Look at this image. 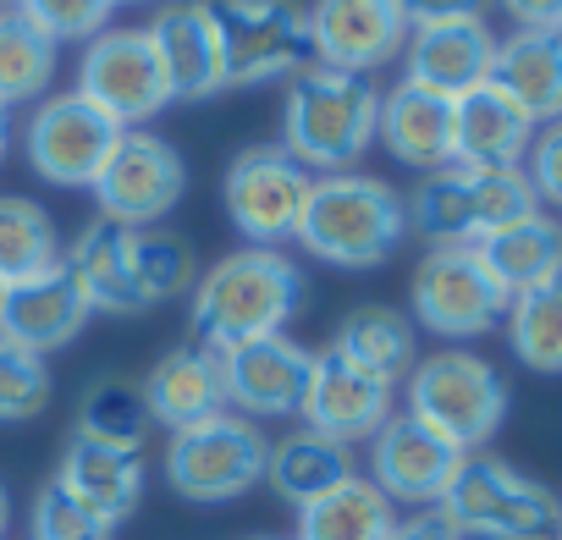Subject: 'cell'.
Here are the masks:
<instances>
[{"mask_svg":"<svg viewBox=\"0 0 562 540\" xmlns=\"http://www.w3.org/2000/svg\"><path fill=\"white\" fill-rule=\"evenodd\" d=\"M67 277L94 315H149L166 299L193 293V243L155 226H122L94 215L72 248H61Z\"/></svg>","mask_w":562,"mask_h":540,"instance_id":"6da1fadb","label":"cell"},{"mask_svg":"<svg viewBox=\"0 0 562 540\" xmlns=\"http://www.w3.org/2000/svg\"><path fill=\"white\" fill-rule=\"evenodd\" d=\"M304 304V270L281 248H237L215 259L188 299V342L226 353L237 342L281 337Z\"/></svg>","mask_w":562,"mask_h":540,"instance_id":"7a4b0ae2","label":"cell"},{"mask_svg":"<svg viewBox=\"0 0 562 540\" xmlns=\"http://www.w3.org/2000/svg\"><path fill=\"white\" fill-rule=\"evenodd\" d=\"M375 122L381 89L370 78L310 61L304 72H293L288 100H281V149L299 166L331 177L364 160V149L375 144Z\"/></svg>","mask_w":562,"mask_h":540,"instance_id":"3957f363","label":"cell"},{"mask_svg":"<svg viewBox=\"0 0 562 540\" xmlns=\"http://www.w3.org/2000/svg\"><path fill=\"white\" fill-rule=\"evenodd\" d=\"M408 237V204L392 182L364 177V171H331L315 177L304 221L293 232V243L326 265L342 270H375L386 265Z\"/></svg>","mask_w":562,"mask_h":540,"instance_id":"277c9868","label":"cell"},{"mask_svg":"<svg viewBox=\"0 0 562 540\" xmlns=\"http://www.w3.org/2000/svg\"><path fill=\"white\" fill-rule=\"evenodd\" d=\"M408 204V232H419L430 248L441 243H485L491 232L524 221L540 210L524 166H441V171H425L419 188L403 199Z\"/></svg>","mask_w":562,"mask_h":540,"instance_id":"5b68a950","label":"cell"},{"mask_svg":"<svg viewBox=\"0 0 562 540\" xmlns=\"http://www.w3.org/2000/svg\"><path fill=\"white\" fill-rule=\"evenodd\" d=\"M408 408L419 425H430L436 436H447L458 452H480L502 419H507V381L491 359L469 353V348H441L430 359H419L403 381Z\"/></svg>","mask_w":562,"mask_h":540,"instance_id":"8992f818","label":"cell"},{"mask_svg":"<svg viewBox=\"0 0 562 540\" xmlns=\"http://www.w3.org/2000/svg\"><path fill=\"white\" fill-rule=\"evenodd\" d=\"M441 513L463 540H557L562 502L551 496V485L518 474L513 463L469 452L441 496Z\"/></svg>","mask_w":562,"mask_h":540,"instance_id":"52a82bcc","label":"cell"},{"mask_svg":"<svg viewBox=\"0 0 562 540\" xmlns=\"http://www.w3.org/2000/svg\"><path fill=\"white\" fill-rule=\"evenodd\" d=\"M204 12L221 45V89H259L315 61L310 18L293 0H204Z\"/></svg>","mask_w":562,"mask_h":540,"instance_id":"ba28073f","label":"cell"},{"mask_svg":"<svg viewBox=\"0 0 562 540\" xmlns=\"http://www.w3.org/2000/svg\"><path fill=\"white\" fill-rule=\"evenodd\" d=\"M265 458H270V436L243 419V414H215V419H199L188 430H171L166 441V485L182 496V502H237L248 496L259 480H265Z\"/></svg>","mask_w":562,"mask_h":540,"instance_id":"9c48e42d","label":"cell"},{"mask_svg":"<svg viewBox=\"0 0 562 540\" xmlns=\"http://www.w3.org/2000/svg\"><path fill=\"white\" fill-rule=\"evenodd\" d=\"M408 304H414V326H425L441 342H474L485 331H496L507 320V293L496 288V277L485 270L480 248L469 243H441L414 265L408 282Z\"/></svg>","mask_w":562,"mask_h":540,"instance_id":"30bf717a","label":"cell"},{"mask_svg":"<svg viewBox=\"0 0 562 540\" xmlns=\"http://www.w3.org/2000/svg\"><path fill=\"white\" fill-rule=\"evenodd\" d=\"M315 171L299 166L281 144H248L232 155L226 177H221V199L232 226L243 232L248 248H281L293 243L304 204H310Z\"/></svg>","mask_w":562,"mask_h":540,"instance_id":"8fae6325","label":"cell"},{"mask_svg":"<svg viewBox=\"0 0 562 540\" xmlns=\"http://www.w3.org/2000/svg\"><path fill=\"white\" fill-rule=\"evenodd\" d=\"M78 94L100 105L116 127H144L171 105L160 56L149 45V29H105L78 56Z\"/></svg>","mask_w":562,"mask_h":540,"instance_id":"7c38bea8","label":"cell"},{"mask_svg":"<svg viewBox=\"0 0 562 540\" xmlns=\"http://www.w3.org/2000/svg\"><path fill=\"white\" fill-rule=\"evenodd\" d=\"M122 127L89 105L78 89L67 94H45L29 116V133H23V149H29V166L56 182V188H94L100 166L111 160Z\"/></svg>","mask_w":562,"mask_h":540,"instance_id":"4fadbf2b","label":"cell"},{"mask_svg":"<svg viewBox=\"0 0 562 540\" xmlns=\"http://www.w3.org/2000/svg\"><path fill=\"white\" fill-rule=\"evenodd\" d=\"M182 193H188L182 155L160 133H149V127H122L111 160L94 177L100 215L105 221H122V226H155Z\"/></svg>","mask_w":562,"mask_h":540,"instance_id":"5bb4252c","label":"cell"},{"mask_svg":"<svg viewBox=\"0 0 562 540\" xmlns=\"http://www.w3.org/2000/svg\"><path fill=\"white\" fill-rule=\"evenodd\" d=\"M304 18H310L315 61L359 78L392 67L414 34L403 0H315Z\"/></svg>","mask_w":562,"mask_h":540,"instance_id":"9a60e30c","label":"cell"},{"mask_svg":"<svg viewBox=\"0 0 562 540\" xmlns=\"http://www.w3.org/2000/svg\"><path fill=\"white\" fill-rule=\"evenodd\" d=\"M310 370L315 353L304 342L281 337H259V342H237L221 353V375H226V408H237L243 419H299L304 392H310Z\"/></svg>","mask_w":562,"mask_h":540,"instance_id":"2e32d148","label":"cell"},{"mask_svg":"<svg viewBox=\"0 0 562 540\" xmlns=\"http://www.w3.org/2000/svg\"><path fill=\"white\" fill-rule=\"evenodd\" d=\"M469 452H458L447 436H436L430 425H419L414 414H392L375 436H370V480L386 491V502L397 507H441L452 474L463 469Z\"/></svg>","mask_w":562,"mask_h":540,"instance_id":"e0dca14e","label":"cell"},{"mask_svg":"<svg viewBox=\"0 0 562 540\" xmlns=\"http://www.w3.org/2000/svg\"><path fill=\"white\" fill-rule=\"evenodd\" d=\"M491 61H496V34L485 18L414 23V34L403 45V83L458 100V94L491 83Z\"/></svg>","mask_w":562,"mask_h":540,"instance_id":"ac0fdd59","label":"cell"},{"mask_svg":"<svg viewBox=\"0 0 562 540\" xmlns=\"http://www.w3.org/2000/svg\"><path fill=\"white\" fill-rule=\"evenodd\" d=\"M392 392H397L392 381H381V375H370V370H359V364H348L342 353L326 348V353H315L299 419L310 430L353 447V441H370L392 419Z\"/></svg>","mask_w":562,"mask_h":540,"instance_id":"d6986e66","label":"cell"},{"mask_svg":"<svg viewBox=\"0 0 562 540\" xmlns=\"http://www.w3.org/2000/svg\"><path fill=\"white\" fill-rule=\"evenodd\" d=\"M149 45L160 56L171 105H199L210 94H221V45L210 29L204 0H171L149 23Z\"/></svg>","mask_w":562,"mask_h":540,"instance_id":"ffe728a7","label":"cell"},{"mask_svg":"<svg viewBox=\"0 0 562 540\" xmlns=\"http://www.w3.org/2000/svg\"><path fill=\"white\" fill-rule=\"evenodd\" d=\"M149 419L166 430H188L199 419L226 414V375H221V353L199 348V342H177L171 353L155 359V370L138 381Z\"/></svg>","mask_w":562,"mask_h":540,"instance_id":"44dd1931","label":"cell"},{"mask_svg":"<svg viewBox=\"0 0 562 540\" xmlns=\"http://www.w3.org/2000/svg\"><path fill=\"white\" fill-rule=\"evenodd\" d=\"M375 138H381L386 155L403 160V166H419V171L458 166V116H452V100H441V94H430V89L392 83V89L381 94Z\"/></svg>","mask_w":562,"mask_h":540,"instance_id":"7402d4cb","label":"cell"},{"mask_svg":"<svg viewBox=\"0 0 562 540\" xmlns=\"http://www.w3.org/2000/svg\"><path fill=\"white\" fill-rule=\"evenodd\" d=\"M89 304L78 293V282L67 277V265L50 270L40 282H23V288H7L0 293V337L29 348V353H56L67 348L83 326H89Z\"/></svg>","mask_w":562,"mask_h":540,"instance_id":"603a6c76","label":"cell"},{"mask_svg":"<svg viewBox=\"0 0 562 540\" xmlns=\"http://www.w3.org/2000/svg\"><path fill=\"white\" fill-rule=\"evenodd\" d=\"M452 116H458V166H524L529 144H535V116L502 94L496 83H480L469 94L452 100Z\"/></svg>","mask_w":562,"mask_h":540,"instance_id":"cb8c5ba5","label":"cell"},{"mask_svg":"<svg viewBox=\"0 0 562 540\" xmlns=\"http://www.w3.org/2000/svg\"><path fill=\"white\" fill-rule=\"evenodd\" d=\"M491 83L513 94L535 122L562 116V29H513L496 40Z\"/></svg>","mask_w":562,"mask_h":540,"instance_id":"d4e9b609","label":"cell"},{"mask_svg":"<svg viewBox=\"0 0 562 540\" xmlns=\"http://www.w3.org/2000/svg\"><path fill=\"white\" fill-rule=\"evenodd\" d=\"M474 248H480L485 270L496 277V288L507 299H524V293H535V288H546V282L562 277V221H551L546 210H535V215L491 232Z\"/></svg>","mask_w":562,"mask_h":540,"instance_id":"484cf974","label":"cell"},{"mask_svg":"<svg viewBox=\"0 0 562 540\" xmlns=\"http://www.w3.org/2000/svg\"><path fill=\"white\" fill-rule=\"evenodd\" d=\"M56 485H67L78 502H89L94 513L122 524L144 496V452H122V447H100V441L72 436L61 452Z\"/></svg>","mask_w":562,"mask_h":540,"instance_id":"4316f807","label":"cell"},{"mask_svg":"<svg viewBox=\"0 0 562 540\" xmlns=\"http://www.w3.org/2000/svg\"><path fill=\"white\" fill-rule=\"evenodd\" d=\"M348 474H359L353 469V447H342V441H331V436H321L310 425H299L293 436H281V441H270V458H265V485L281 502H293V507L321 502Z\"/></svg>","mask_w":562,"mask_h":540,"instance_id":"83f0119b","label":"cell"},{"mask_svg":"<svg viewBox=\"0 0 562 540\" xmlns=\"http://www.w3.org/2000/svg\"><path fill=\"white\" fill-rule=\"evenodd\" d=\"M331 353H342L348 364L381 375V381H408V370L419 364V342H414V320L392 304H359L348 310V320L331 337Z\"/></svg>","mask_w":562,"mask_h":540,"instance_id":"f1b7e54d","label":"cell"},{"mask_svg":"<svg viewBox=\"0 0 562 540\" xmlns=\"http://www.w3.org/2000/svg\"><path fill=\"white\" fill-rule=\"evenodd\" d=\"M397 507L370 474H348L337 491L321 502L299 507V535L293 540H392Z\"/></svg>","mask_w":562,"mask_h":540,"instance_id":"f546056e","label":"cell"},{"mask_svg":"<svg viewBox=\"0 0 562 540\" xmlns=\"http://www.w3.org/2000/svg\"><path fill=\"white\" fill-rule=\"evenodd\" d=\"M61 270V232L45 204L7 193L0 199V288H23Z\"/></svg>","mask_w":562,"mask_h":540,"instance_id":"4dcf8cb0","label":"cell"},{"mask_svg":"<svg viewBox=\"0 0 562 540\" xmlns=\"http://www.w3.org/2000/svg\"><path fill=\"white\" fill-rule=\"evenodd\" d=\"M61 45L34 29L18 7H0V105H40L56 78Z\"/></svg>","mask_w":562,"mask_h":540,"instance_id":"1f68e13d","label":"cell"},{"mask_svg":"<svg viewBox=\"0 0 562 540\" xmlns=\"http://www.w3.org/2000/svg\"><path fill=\"white\" fill-rule=\"evenodd\" d=\"M507 342L524 370L535 375H562V277L513 299L507 304Z\"/></svg>","mask_w":562,"mask_h":540,"instance_id":"d6a6232c","label":"cell"},{"mask_svg":"<svg viewBox=\"0 0 562 540\" xmlns=\"http://www.w3.org/2000/svg\"><path fill=\"white\" fill-rule=\"evenodd\" d=\"M155 430L149 403L133 381H100L83 408H78V436L100 441V447H122V452H144V436Z\"/></svg>","mask_w":562,"mask_h":540,"instance_id":"836d02e7","label":"cell"},{"mask_svg":"<svg viewBox=\"0 0 562 540\" xmlns=\"http://www.w3.org/2000/svg\"><path fill=\"white\" fill-rule=\"evenodd\" d=\"M50 408V370L40 353L0 337V425H29Z\"/></svg>","mask_w":562,"mask_h":540,"instance_id":"e575fe53","label":"cell"},{"mask_svg":"<svg viewBox=\"0 0 562 540\" xmlns=\"http://www.w3.org/2000/svg\"><path fill=\"white\" fill-rule=\"evenodd\" d=\"M116 524L105 513H94L89 502H78L67 485H45L34 496V540H111Z\"/></svg>","mask_w":562,"mask_h":540,"instance_id":"d590c367","label":"cell"},{"mask_svg":"<svg viewBox=\"0 0 562 540\" xmlns=\"http://www.w3.org/2000/svg\"><path fill=\"white\" fill-rule=\"evenodd\" d=\"M18 12L34 23V29H45L56 45L61 40H94V34H105L111 29V0H18Z\"/></svg>","mask_w":562,"mask_h":540,"instance_id":"8d00e7d4","label":"cell"},{"mask_svg":"<svg viewBox=\"0 0 562 540\" xmlns=\"http://www.w3.org/2000/svg\"><path fill=\"white\" fill-rule=\"evenodd\" d=\"M524 177H529V188H535L540 204H557L562 210V116L535 127V144L524 155Z\"/></svg>","mask_w":562,"mask_h":540,"instance_id":"74e56055","label":"cell"},{"mask_svg":"<svg viewBox=\"0 0 562 540\" xmlns=\"http://www.w3.org/2000/svg\"><path fill=\"white\" fill-rule=\"evenodd\" d=\"M392 540H463V535L452 529V518L441 507H419L414 518H397Z\"/></svg>","mask_w":562,"mask_h":540,"instance_id":"f35d334b","label":"cell"},{"mask_svg":"<svg viewBox=\"0 0 562 540\" xmlns=\"http://www.w3.org/2000/svg\"><path fill=\"white\" fill-rule=\"evenodd\" d=\"M513 29H562V0H496Z\"/></svg>","mask_w":562,"mask_h":540,"instance_id":"ab89813d","label":"cell"},{"mask_svg":"<svg viewBox=\"0 0 562 540\" xmlns=\"http://www.w3.org/2000/svg\"><path fill=\"white\" fill-rule=\"evenodd\" d=\"M408 23H441V18H485V0H403Z\"/></svg>","mask_w":562,"mask_h":540,"instance_id":"60d3db41","label":"cell"},{"mask_svg":"<svg viewBox=\"0 0 562 540\" xmlns=\"http://www.w3.org/2000/svg\"><path fill=\"white\" fill-rule=\"evenodd\" d=\"M7 149H12V122H7V105H0V160H7Z\"/></svg>","mask_w":562,"mask_h":540,"instance_id":"b9f144b4","label":"cell"},{"mask_svg":"<svg viewBox=\"0 0 562 540\" xmlns=\"http://www.w3.org/2000/svg\"><path fill=\"white\" fill-rule=\"evenodd\" d=\"M7 518H12V496H7V485H0V535H7Z\"/></svg>","mask_w":562,"mask_h":540,"instance_id":"7bdbcfd3","label":"cell"},{"mask_svg":"<svg viewBox=\"0 0 562 540\" xmlns=\"http://www.w3.org/2000/svg\"><path fill=\"white\" fill-rule=\"evenodd\" d=\"M557 540H562V513H557Z\"/></svg>","mask_w":562,"mask_h":540,"instance_id":"ee69618b","label":"cell"},{"mask_svg":"<svg viewBox=\"0 0 562 540\" xmlns=\"http://www.w3.org/2000/svg\"><path fill=\"white\" fill-rule=\"evenodd\" d=\"M111 7H133V0H111Z\"/></svg>","mask_w":562,"mask_h":540,"instance_id":"f6af8a7d","label":"cell"},{"mask_svg":"<svg viewBox=\"0 0 562 540\" xmlns=\"http://www.w3.org/2000/svg\"><path fill=\"white\" fill-rule=\"evenodd\" d=\"M259 540H276V535H259Z\"/></svg>","mask_w":562,"mask_h":540,"instance_id":"bcb514c9","label":"cell"},{"mask_svg":"<svg viewBox=\"0 0 562 540\" xmlns=\"http://www.w3.org/2000/svg\"><path fill=\"white\" fill-rule=\"evenodd\" d=\"M7 7H18V0H7Z\"/></svg>","mask_w":562,"mask_h":540,"instance_id":"7dc6e473","label":"cell"},{"mask_svg":"<svg viewBox=\"0 0 562 540\" xmlns=\"http://www.w3.org/2000/svg\"><path fill=\"white\" fill-rule=\"evenodd\" d=\"M0 293H7V288H0Z\"/></svg>","mask_w":562,"mask_h":540,"instance_id":"c3c4849f","label":"cell"}]
</instances>
